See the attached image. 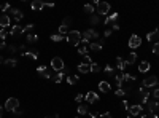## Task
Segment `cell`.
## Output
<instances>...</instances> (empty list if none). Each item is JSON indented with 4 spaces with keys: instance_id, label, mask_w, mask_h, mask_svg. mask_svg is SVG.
<instances>
[{
    "instance_id": "6da1fadb",
    "label": "cell",
    "mask_w": 159,
    "mask_h": 118,
    "mask_svg": "<svg viewBox=\"0 0 159 118\" xmlns=\"http://www.w3.org/2000/svg\"><path fill=\"white\" fill-rule=\"evenodd\" d=\"M67 42L70 43V45H76L78 46L80 43H81V32L80 31H69V34H67Z\"/></svg>"
},
{
    "instance_id": "7a4b0ae2",
    "label": "cell",
    "mask_w": 159,
    "mask_h": 118,
    "mask_svg": "<svg viewBox=\"0 0 159 118\" xmlns=\"http://www.w3.org/2000/svg\"><path fill=\"white\" fill-rule=\"evenodd\" d=\"M96 11L97 14L107 18L110 14V3H107V2H96Z\"/></svg>"
},
{
    "instance_id": "3957f363",
    "label": "cell",
    "mask_w": 159,
    "mask_h": 118,
    "mask_svg": "<svg viewBox=\"0 0 159 118\" xmlns=\"http://www.w3.org/2000/svg\"><path fill=\"white\" fill-rule=\"evenodd\" d=\"M51 69L56 70V72H64L65 70V64H64V59L56 56V58L51 59Z\"/></svg>"
},
{
    "instance_id": "277c9868",
    "label": "cell",
    "mask_w": 159,
    "mask_h": 118,
    "mask_svg": "<svg viewBox=\"0 0 159 118\" xmlns=\"http://www.w3.org/2000/svg\"><path fill=\"white\" fill-rule=\"evenodd\" d=\"M5 110L7 112H16L19 110V101H18L16 97H8L7 102H5Z\"/></svg>"
},
{
    "instance_id": "5b68a950",
    "label": "cell",
    "mask_w": 159,
    "mask_h": 118,
    "mask_svg": "<svg viewBox=\"0 0 159 118\" xmlns=\"http://www.w3.org/2000/svg\"><path fill=\"white\" fill-rule=\"evenodd\" d=\"M158 83H159V78L156 75H151V77H146L145 80L142 81V86L143 88H156Z\"/></svg>"
},
{
    "instance_id": "8992f818",
    "label": "cell",
    "mask_w": 159,
    "mask_h": 118,
    "mask_svg": "<svg viewBox=\"0 0 159 118\" xmlns=\"http://www.w3.org/2000/svg\"><path fill=\"white\" fill-rule=\"evenodd\" d=\"M127 45H129V48H131V50H137L138 46L142 45V38L138 37L137 34H132L131 38H129V42H127Z\"/></svg>"
},
{
    "instance_id": "52a82bcc",
    "label": "cell",
    "mask_w": 159,
    "mask_h": 118,
    "mask_svg": "<svg viewBox=\"0 0 159 118\" xmlns=\"http://www.w3.org/2000/svg\"><path fill=\"white\" fill-rule=\"evenodd\" d=\"M84 99H86L88 104H96V102H99V94L94 93V91H88Z\"/></svg>"
},
{
    "instance_id": "ba28073f",
    "label": "cell",
    "mask_w": 159,
    "mask_h": 118,
    "mask_svg": "<svg viewBox=\"0 0 159 118\" xmlns=\"http://www.w3.org/2000/svg\"><path fill=\"white\" fill-rule=\"evenodd\" d=\"M138 96H140V99H142L143 104H148V97H150V90L148 88H140L138 90Z\"/></svg>"
},
{
    "instance_id": "9c48e42d",
    "label": "cell",
    "mask_w": 159,
    "mask_h": 118,
    "mask_svg": "<svg viewBox=\"0 0 159 118\" xmlns=\"http://www.w3.org/2000/svg\"><path fill=\"white\" fill-rule=\"evenodd\" d=\"M11 19H10V16L8 14H0V27L2 29H8V27H11Z\"/></svg>"
},
{
    "instance_id": "30bf717a",
    "label": "cell",
    "mask_w": 159,
    "mask_h": 118,
    "mask_svg": "<svg viewBox=\"0 0 159 118\" xmlns=\"http://www.w3.org/2000/svg\"><path fill=\"white\" fill-rule=\"evenodd\" d=\"M88 53H89V43H86V42H81L78 45V54L80 56H88Z\"/></svg>"
},
{
    "instance_id": "8fae6325",
    "label": "cell",
    "mask_w": 159,
    "mask_h": 118,
    "mask_svg": "<svg viewBox=\"0 0 159 118\" xmlns=\"http://www.w3.org/2000/svg\"><path fill=\"white\" fill-rule=\"evenodd\" d=\"M142 110H143L142 105H140V104H135V105H132V107H129V115H132V117L142 115Z\"/></svg>"
},
{
    "instance_id": "7c38bea8",
    "label": "cell",
    "mask_w": 159,
    "mask_h": 118,
    "mask_svg": "<svg viewBox=\"0 0 159 118\" xmlns=\"http://www.w3.org/2000/svg\"><path fill=\"white\" fill-rule=\"evenodd\" d=\"M21 34H24V27H22V26H18V24L11 26L10 35H13V37H18V35H21Z\"/></svg>"
},
{
    "instance_id": "4fadbf2b",
    "label": "cell",
    "mask_w": 159,
    "mask_h": 118,
    "mask_svg": "<svg viewBox=\"0 0 159 118\" xmlns=\"http://www.w3.org/2000/svg\"><path fill=\"white\" fill-rule=\"evenodd\" d=\"M127 66H131V64H129V61H124L121 56H118V58H116V69L118 70H124Z\"/></svg>"
},
{
    "instance_id": "5bb4252c",
    "label": "cell",
    "mask_w": 159,
    "mask_h": 118,
    "mask_svg": "<svg viewBox=\"0 0 159 118\" xmlns=\"http://www.w3.org/2000/svg\"><path fill=\"white\" fill-rule=\"evenodd\" d=\"M10 13L13 14V18H14V21H16V22L22 21V18H24L22 11H21V10H18V8H10Z\"/></svg>"
},
{
    "instance_id": "9a60e30c",
    "label": "cell",
    "mask_w": 159,
    "mask_h": 118,
    "mask_svg": "<svg viewBox=\"0 0 159 118\" xmlns=\"http://www.w3.org/2000/svg\"><path fill=\"white\" fill-rule=\"evenodd\" d=\"M30 8L34 11H42L43 8H45V2H42V0H34L30 3Z\"/></svg>"
},
{
    "instance_id": "2e32d148",
    "label": "cell",
    "mask_w": 159,
    "mask_h": 118,
    "mask_svg": "<svg viewBox=\"0 0 159 118\" xmlns=\"http://www.w3.org/2000/svg\"><path fill=\"white\" fill-rule=\"evenodd\" d=\"M118 16H119L118 13H111V14H108V16L105 18L104 24H105V26H108V24H113V22H116V21H118Z\"/></svg>"
},
{
    "instance_id": "e0dca14e",
    "label": "cell",
    "mask_w": 159,
    "mask_h": 118,
    "mask_svg": "<svg viewBox=\"0 0 159 118\" xmlns=\"http://www.w3.org/2000/svg\"><path fill=\"white\" fill-rule=\"evenodd\" d=\"M150 69H151V64H150L148 61H142V62L138 64V72L145 73V72H148Z\"/></svg>"
},
{
    "instance_id": "ac0fdd59",
    "label": "cell",
    "mask_w": 159,
    "mask_h": 118,
    "mask_svg": "<svg viewBox=\"0 0 159 118\" xmlns=\"http://www.w3.org/2000/svg\"><path fill=\"white\" fill-rule=\"evenodd\" d=\"M22 56H24V58H30V59H34V61H37V59H38V51H37V50H29V51L22 53Z\"/></svg>"
},
{
    "instance_id": "d6986e66",
    "label": "cell",
    "mask_w": 159,
    "mask_h": 118,
    "mask_svg": "<svg viewBox=\"0 0 159 118\" xmlns=\"http://www.w3.org/2000/svg\"><path fill=\"white\" fill-rule=\"evenodd\" d=\"M76 112H78L80 117H81V115H89V109H88V104H80L78 107H76Z\"/></svg>"
},
{
    "instance_id": "ffe728a7",
    "label": "cell",
    "mask_w": 159,
    "mask_h": 118,
    "mask_svg": "<svg viewBox=\"0 0 159 118\" xmlns=\"http://www.w3.org/2000/svg\"><path fill=\"white\" fill-rule=\"evenodd\" d=\"M78 72H80V73H89V72H91L89 64H86V62H80V64H78Z\"/></svg>"
},
{
    "instance_id": "44dd1931",
    "label": "cell",
    "mask_w": 159,
    "mask_h": 118,
    "mask_svg": "<svg viewBox=\"0 0 159 118\" xmlns=\"http://www.w3.org/2000/svg\"><path fill=\"white\" fill-rule=\"evenodd\" d=\"M158 107H159V102L156 101V99H154V101H151V102L148 101V110H150V113H154V112L158 110Z\"/></svg>"
},
{
    "instance_id": "7402d4cb",
    "label": "cell",
    "mask_w": 159,
    "mask_h": 118,
    "mask_svg": "<svg viewBox=\"0 0 159 118\" xmlns=\"http://www.w3.org/2000/svg\"><path fill=\"white\" fill-rule=\"evenodd\" d=\"M102 46H104V45H102V43H96V42H91L89 43V51H102Z\"/></svg>"
},
{
    "instance_id": "603a6c76",
    "label": "cell",
    "mask_w": 159,
    "mask_h": 118,
    "mask_svg": "<svg viewBox=\"0 0 159 118\" xmlns=\"http://www.w3.org/2000/svg\"><path fill=\"white\" fill-rule=\"evenodd\" d=\"M99 90H100L102 93H108V91L111 90V86H110L108 81H100V83H99Z\"/></svg>"
},
{
    "instance_id": "cb8c5ba5",
    "label": "cell",
    "mask_w": 159,
    "mask_h": 118,
    "mask_svg": "<svg viewBox=\"0 0 159 118\" xmlns=\"http://www.w3.org/2000/svg\"><path fill=\"white\" fill-rule=\"evenodd\" d=\"M3 64H5V66H8V67H16L18 66V59L8 58V59H5V61H3Z\"/></svg>"
},
{
    "instance_id": "d4e9b609",
    "label": "cell",
    "mask_w": 159,
    "mask_h": 118,
    "mask_svg": "<svg viewBox=\"0 0 159 118\" xmlns=\"http://www.w3.org/2000/svg\"><path fill=\"white\" fill-rule=\"evenodd\" d=\"M156 38H158V34H156V31H154V32H150V34H146V40H148V42L156 43Z\"/></svg>"
},
{
    "instance_id": "484cf974",
    "label": "cell",
    "mask_w": 159,
    "mask_h": 118,
    "mask_svg": "<svg viewBox=\"0 0 159 118\" xmlns=\"http://www.w3.org/2000/svg\"><path fill=\"white\" fill-rule=\"evenodd\" d=\"M26 40H27V43H35V42L38 40V35H37V34H27Z\"/></svg>"
},
{
    "instance_id": "4316f807",
    "label": "cell",
    "mask_w": 159,
    "mask_h": 118,
    "mask_svg": "<svg viewBox=\"0 0 159 118\" xmlns=\"http://www.w3.org/2000/svg\"><path fill=\"white\" fill-rule=\"evenodd\" d=\"M64 77H65V72H57L54 75V83H61L64 80Z\"/></svg>"
},
{
    "instance_id": "83f0119b",
    "label": "cell",
    "mask_w": 159,
    "mask_h": 118,
    "mask_svg": "<svg viewBox=\"0 0 159 118\" xmlns=\"http://www.w3.org/2000/svg\"><path fill=\"white\" fill-rule=\"evenodd\" d=\"M123 81H124V83H129V81H135V77L131 75V73H123Z\"/></svg>"
},
{
    "instance_id": "f1b7e54d",
    "label": "cell",
    "mask_w": 159,
    "mask_h": 118,
    "mask_svg": "<svg viewBox=\"0 0 159 118\" xmlns=\"http://www.w3.org/2000/svg\"><path fill=\"white\" fill-rule=\"evenodd\" d=\"M78 80H80V77H78V75H70V77H67V83H69V85L78 83Z\"/></svg>"
},
{
    "instance_id": "f546056e",
    "label": "cell",
    "mask_w": 159,
    "mask_h": 118,
    "mask_svg": "<svg viewBox=\"0 0 159 118\" xmlns=\"http://www.w3.org/2000/svg\"><path fill=\"white\" fill-rule=\"evenodd\" d=\"M89 67H91V72H94V73H99V72H100V70H102V67L99 66V64H97V62H92Z\"/></svg>"
},
{
    "instance_id": "4dcf8cb0",
    "label": "cell",
    "mask_w": 159,
    "mask_h": 118,
    "mask_svg": "<svg viewBox=\"0 0 159 118\" xmlns=\"http://www.w3.org/2000/svg\"><path fill=\"white\" fill-rule=\"evenodd\" d=\"M105 72L108 73V77H113V78H115V75H116V70L111 66H105Z\"/></svg>"
},
{
    "instance_id": "1f68e13d",
    "label": "cell",
    "mask_w": 159,
    "mask_h": 118,
    "mask_svg": "<svg viewBox=\"0 0 159 118\" xmlns=\"http://www.w3.org/2000/svg\"><path fill=\"white\" fill-rule=\"evenodd\" d=\"M69 27H70V26H67V24L59 26V34H61V35H65V34H69Z\"/></svg>"
},
{
    "instance_id": "d6a6232c",
    "label": "cell",
    "mask_w": 159,
    "mask_h": 118,
    "mask_svg": "<svg viewBox=\"0 0 159 118\" xmlns=\"http://www.w3.org/2000/svg\"><path fill=\"white\" fill-rule=\"evenodd\" d=\"M127 61H129V64H134L135 61H137V53H135V51L129 53V59H127Z\"/></svg>"
},
{
    "instance_id": "836d02e7",
    "label": "cell",
    "mask_w": 159,
    "mask_h": 118,
    "mask_svg": "<svg viewBox=\"0 0 159 118\" xmlns=\"http://www.w3.org/2000/svg\"><path fill=\"white\" fill-rule=\"evenodd\" d=\"M64 38H65V37H64V35H61V34H54V35H51V40H53V42H62Z\"/></svg>"
},
{
    "instance_id": "e575fe53",
    "label": "cell",
    "mask_w": 159,
    "mask_h": 118,
    "mask_svg": "<svg viewBox=\"0 0 159 118\" xmlns=\"http://www.w3.org/2000/svg\"><path fill=\"white\" fill-rule=\"evenodd\" d=\"M83 10L86 11V13H94V11H96V8H94V5L88 3V5H84V7H83Z\"/></svg>"
},
{
    "instance_id": "d590c367",
    "label": "cell",
    "mask_w": 159,
    "mask_h": 118,
    "mask_svg": "<svg viewBox=\"0 0 159 118\" xmlns=\"http://www.w3.org/2000/svg\"><path fill=\"white\" fill-rule=\"evenodd\" d=\"M89 21H91V24H99V22H100V18H99V14H92Z\"/></svg>"
},
{
    "instance_id": "8d00e7d4",
    "label": "cell",
    "mask_w": 159,
    "mask_h": 118,
    "mask_svg": "<svg viewBox=\"0 0 159 118\" xmlns=\"http://www.w3.org/2000/svg\"><path fill=\"white\" fill-rule=\"evenodd\" d=\"M115 94H116V97L119 96V97H123V96H126V94H127V91L126 90H123V88H118L116 91H115Z\"/></svg>"
},
{
    "instance_id": "74e56055",
    "label": "cell",
    "mask_w": 159,
    "mask_h": 118,
    "mask_svg": "<svg viewBox=\"0 0 159 118\" xmlns=\"http://www.w3.org/2000/svg\"><path fill=\"white\" fill-rule=\"evenodd\" d=\"M8 34H10V31H7V29H0V38H2V42L7 38Z\"/></svg>"
},
{
    "instance_id": "f35d334b",
    "label": "cell",
    "mask_w": 159,
    "mask_h": 118,
    "mask_svg": "<svg viewBox=\"0 0 159 118\" xmlns=\"http://www.w3.org/2000/svg\"><path fill=\"white\" fill-rule=\"evenodd\" d=\"M10 3H2V5H0V10H2V11H3V14H5V11H10Z\"/></svg>"
},
{
    "instance_id": "ab89813d",
    "label": "cell",
    "mask_w": 159,
    "mask_h": 118,
    "mask_svg": "<svg viewBox=\"0 0 159 118\" xmlns=\"http://www.w3.org/2000/svg\"><path fill=\"white\" fill-rule=\"evenodd\" d=\"M153 54H158L159 56V42H156L153 45Z\"/></svg>"
},
{
    "instance_id": "60d3db41",
    "label": "cell",
    "mask_w": 159,
    "mask_h": 118,
    "mask_svg": "<svg viewBox=\"0 0 159 118\" xmlns=\"http://www.w3.org/2000/svg\"><path fill=\"white\" fill-rule=\"evenodd\" d=\"M42 77H43V78H46V80H49V78H51V77H53V75H51V72H49V70H48V69H46V70H45V72H43V73H42Z\"/></svg>"
},
{
    "instance_id": "b9f144b4",
    "label": "cell",
    "mask_w": 159,
    "mask_h": 118,
    "mask_svg": "<svg viewBox=\"0 0 159 118\" xmlns=\"http://www.w3.org/2000/svg\"><path fill=\"white\" fill-rule=\"evenodd\" d=\"M89 32H91V37H92V40H94V38H99V32H97V31L89 29Z\"/></svg>"
},
{
    "instance_id": "7bdbcfd3",
    "label": "cell",
    "mask_w": 159,
    "mask_h": 118,
    "mask_svg": "<svg viewBox=\"0 0 159 118\" xmlns=\"http://www.w3.org/2000/svg\"><path fill=\"white\" fill-rule=\"evenodd\" d=\"M99 118H113V117H111L110 112H105V113H100V115H99Z\"/></svg>"
},
{
    "instance_id": "ee69618b",
    "label": "cell",
    "mask_w": 159,
    "mask_h": 118,
    "mask_svg": "<svg viewBox=\"0 0 159 118\" xmlns=\"http://www.w3.org/2000/svg\"><path fill=\"white\" fill-rule=\"evenodd\" d=\"M83 99H84V96H83V94H76V96H75V101L78 102V104H80L81 101H83Z\"/></svg>"
},
{
    "instance_id": "f6af8a7d",
    "label": "cell",
    "mask_w": 159,
    "mask_h": 118,
    "mask_svg": "<svg viewBox=\"0 0 159 118\" xmlns=\"http://www.w3.org/2000/svg\"><path fill=\"white\" fill-rule=\"evenodd\" d=\"M45 70H46V67H45V66H38V67H37V72L40 73V75H42V73L45 72Z\"/></svg>"
},
{
    "instance_id": "bcb514c9",
    "label": "cell",
    "mask_w": 159,
    "mask_h": 118,
    "mask_svg": "<svg viewBox=\"0 0 159 118\" xmlns=\"http://www.w3.org/2000/svg\"><path fill=\"white\" fill-rule=\"evenodd\" d=\"M111 31H113V32H116V31H119V26H118V22H113V24H111Z\"/></svg>"
},
{
    "instance_id": "7dc6e473",
    "label": "cell",
    "mask_w": 159,
    "mask_h": 118,
    "mask_svg": "<svg viewBox=\"0 0 159 118\" xmlns=\"http://www.w3.org/2000/svg\"><path fill=\"white\" fill-rule=\"evenodd\" d=\"M153 97H154L156 101H158V99H159V88H156V90L153 91Z\"/></svg>"
},
{
    "instance_id": "c3c4849f",
    "label": "cell",
    "mask_w": 159,
    "mask_h": 118,
    "mask_svg": "<svg viewBox=\"0 0 159 118\" xmlns=\"http://www.w3.org/2000/svg\"><path fill=\"white\" fill-rule=\"evenodd\" d=\"M84 62H86V64H89V66L92 64V59H91V56H89V54H88V56H84Z\"/></svg>"
},
{
    "instance_id": "681fc988",
    "label": "cell",
    "mask_w": 159,
    "mask_h": 118,
    "mask_svg": "<svg viewBox=\"0 0 159 118\" xmlns=\"http://www.w3.org/2000/svg\"><path fill=\"white\" fill-rule=\"evenodd\" d=\"M32 29H34V24H27V26L24 27V32H27V34H29V32H30Z\"/></svg>"
},
{
    "instance_id": "f907efd6",
    "label": "cell",
    "mask_w": 159,
    "mask_h": 118,
    "mask_svg": "<svg viewBox=\"0 0 159 118\" xmlns=\"http://www.w3.org/2000/svg\"><path fill=\"white\" fill-rule=\"evenodd\" d=\"M62 24H67V26H70V24H72V18H65V19H64V21H62Z\"/></svg>"
},
{
    "instance_id": "816d5d0a",
    "label": "cell",
    "mask_w": 159,
    "mask_h": 118,
    "mask_svg": "<svg viewBox=\"0 0 159 118\" xmlns=\"http://www.w3.org/2000/svg\"><path fill=\"white\" fill-rule=\"evenodd\" d=\"M111 32H113L111 29H105V32H104V37H110V35H111Z\"/></svg>"
},
{
    "instance_id": "f5cc1de1",
    "label": "cell",
    "mask_w": 159,
    "mask_h": 118,
    "mask_svg": "<svg viewBox=\"0 0 159 118\" xmlns=\"http://www.w3.org/2000/svg\"><path fill=\"white\" fill-rule=\"evenodd\" d=\"M123 107H124V110L129 112V101H123Z\"/></svg>"
},
{
    "instance_id": "db71d44e",
    "label": "cell",
    "mask_w": 159,
    "mask_h": 118,
    "mask_svg": "<svg viewBox=\"0 0 159 118\" xmlns=\"http://www.w3.org/2000/svg\"><path fill=\"white\" fill-rule=\"evenodd\" d=\"M89 117L91 118H99V113H97V112H89Z\"/></svg>"
},
{
    "instance_id": "11a10c76",
    "label": "cell",
    "mask_w": 159,
    "mask_h": 118,
    "mask_svg": "<svg viewBox=\"0 0 159 118\" xmlns=\"http://www.w3.org/2000/svg\"><path fill=\"white\" fill-rule=\"evenodd\" d=\"M7 48L10 50V53H14V51H16V46H14V45H8Z\"/></svg>"
},
{
    "instance_id": "9f6ffc18",
    "label": "cell",
    "mask_w": 159,
    "mask_h": 118,
    "mask_svg": "<svg viewBox=\"0 0 159 118\" xmlns=\"http://www.w3.org/2000/svg\"><path fill=\"white\" fill-rule=\"evenodd\" d=\"M5 48H7V43H5V42H0V50H5Z\"/></svg>"
},
{
    "instance_id": "6f0895ef",
    "label": "cell",
    "mask_w": 159,
    "mask_h": 118,
    "mask_svg": "<svg viewBox=\"0 0 159 118\" xmlns=\"http://www.w3.org/2000/svg\"><path fill=\"white\" fill-rule=\"evenodd\" d=\"M0 118H3V107L0 105Z\"/></svg>"
},
{
    "instance_id": "680465c9",
    "label": "cell",
    "mask_w": 159,
    "mask_h": 118,
    "mask_svg": "<svg viewBox=\"0 0 159 118\" xmlns=\"http://www.w3.org/2000/svg\"><path fill=\"white\" fill-rule=\"evenodd\" d=\"M45 7H48V8H53V7H54V3H45Z\"/></svg>"
},
{
    "instance_id": "91938a15",
    "label": "cell",
    "mask_w": 159,
    "mask_h": 118,
    "mask_svg": "<svg viewBox=\"0 0 159 118\" xmlns=\"http://www.w3.org/2000/svg\"><path fill=\"white\" fill-rule=\"evenodd\" d=\"M140 118H148V115H140Z\"/></svg>"
},
{
    "instance_id": "94428289",
    "label": "cell",
    "mask_w": 159,
    "mask_h": 118,
    "mask_svg": "<svg viewBox=\"0 0 159 118\" xmlns=\"http://www.w3.org/2000/svg\"><path fill=\"white\" fill-rule=\"evenodd\" d=\"M156 34H158V37H159V26H158V29H156Z\"/></svg>"
},
{
    "instance_id": "6125c7cd",
    "label": "cell",
    "mask_w": 159,
    "mask_h": 118,
    "mask_svg": "<svg viewBox=\"0 0 159 118\" xmlns=\"http://www.w3.org/2000/svg\"><path fill=\"white\" fill-rule=\"evenodd\" d=\"M151 118H159V117H158V115H153V113H151Z\"/></svg>"
},
{
    "instance_id": "be15d7a7",
    "label": "cell",
    "mask_w": 159,
    "mask_h": 118,
    "mask_svg": "<svg viewBox=\"0 0 159 118\" xmlns=\"http://www.w3.org/2000/svg\"><path fill=\"white\" fill-rule=\"evenodd\" d=\"M127 118H135V117H132V115H127Z\"/></svg>"
},
{
    "instance_id": "e7e4bbea",
    "label": "cell",
    "mask_w": 159,
    "mask_h": 118,
    "mask_svg": "<svg viewBox=\"0 0 159 118\" xmlns=\"http://www.w3.org/2000/svg\"><path fill=\"white\" fill-rule=\"evenodd\" d=\"M45 118H56V115H54V117H45Z\"/></svg>"
},
{
    "instance_id": "03108f58",
    "label": "cell",
    "mask_w": 159,
    "mask_h": 118,
    "mask_svg": "<svg viewBox=\"0 0 159 118\" xmlns=\"http://www.w3.org/2000/svg\"><path fill=\"white\" fill-rule=\"evenodd\" d=\"M56 118H61V115H56Z\"/></svg>"
},
{
    "instance_id": "003e7915",
    "label": "cell",
    "mask_w": 159,
    "mask_h": 118,
    "mask_svg": "<svg viewBox=\"0 0 159 118\" xmlns=\"http://www.w3.org/2000/svg\"><path fill=\"white\" fill-rule=\"evenodd\" d=\"M76 118H81V117H76Z\"/></svg>"
}]
</instances>
